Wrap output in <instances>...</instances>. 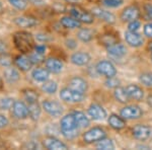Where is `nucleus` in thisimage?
<instances>
[{
  "instance_id": "1",
  "label": "nucleus",
  "mask_w": 152,
  "mask_h": 150,
  "mask_svg": "<svg viewBox=\"0 0 152 150\" xmlns=\"http://www.w3.org/2000/svg\"><path fill=\"white\" fill-rule=\"evenodd\" d=\"M60 128L62 135L68 140H73L78 136V126L77 122L73 113L65 115L60 121Z\"/></svg>"
},
{
  "instance_id": "2",
  "label": "nucleus",
  "mask_w": 152,
  "mask_h": 150,
  "mask_svg": "<svg viewBox=\"0 0 152 150\" xmlns=\"http://www.w3.org/2000/svg\"><path fill=\"white\" fill-rule=\"evenodd\" d=\"M13 42L14 45L18 48L19 52L26 54V53H31V51H34L35 49V42H34L33 36L28 31H18L14 34L13 37Z\"/></svg>"
},
{
  "instance_id": "3",
  "label": "nucleus",
  "mask_w": 152,
  "mask_h": 150,
  "mask_svg": "<svg viewBox=\"0 0 152 150\" xmlns=\"http://www.w3.org/2000/svg\"><path fill=\"white\" fill-rule=\"evenodd\" d=\"M59 97H60L61 100L68 102V104H76V102H80L84 100L83 93L76 91V90L70 87L62 88L59 92Z\"/></svg>"
},
{
  "instance_id": "4",
  "label": "nucleus",
  "mask_w": 152,
  "mask_h": 150,
  "mask_svg": "<svg viewBox=\"0 0 152 150\" xmlns=\"http://www.w3.org/2000/svg\"><path fill=\"white\" fill-rule=\"evenodd\" d=\"M42 108L46 113L51 116L53 118H58L61 117L63 115L64 109H63L62 105L60 102H56V100H46L42 102Z\"/></svg>"
},
{
  "instance_id": "5",
  "label": "nucleus",
  "mask_w": 152,
  "mask_h": 150,
  "mask_svg": "<svg viewBox=\"0 0 152 150\" xmlns=\"http://www.w3.org/2000/svg\"><path fill=\"white\" fill-rule=\"evenodd\" d=\"M107 137V133L102 128L100 127H94L89 129L83 134V141L85 143L91 144L94 142H99L102 139Z\"/></svg>"
},
{
  "instance_id": "6",
  "label": "nucleus",
  "mask_w": 152,
  "mask_h": 150,
  "mask_svg": "<svg viewBox=\"0 0 152 150\" xmlns=\"http://www.w3.org/2000/svg\"><path fill=\"white\" fill-rule=\"evenodd\" d=\"M70 14L75 18L76 19L83 23H92L94 20V15L92 14V12H88L84 9H82L81 7L78 6H72L70 8Z\"/></svg>"
},
{
  "instance_id": "7",
  "label": "nucleus",
  "mask_w": 152,
  "mask_h": 150,
  "mask_svg": "<svg viewBox=\"0 0 152 150\" xmlns=\"http://www.w3.org/2000/svg\"><path fill=\"white\" fill-rule=\"evenodd\" d=\"M95 70L96 72L100 75H104L107 78L109 77H114L117 75V69L115 67V65L111 61L107 60H102L95 66Z\"/></svg>"
},
{
  "instance_id": "8",
  "label": "nucleus",
  "mask_w": 152,
  "mask_h": 150,
  "mask_svg": "<svg viewBox=\"0 0 152 150\" xmlns=\"http://www.w3.org/2000/svg\"><path fill=\"white\" fill-rule=\"evenodd\" d=\"M12 115L18 120H26L29 117L28 105L23 100H14V104L11 108Z\"/></svg>"
},
{
  "instance_id": "9",
  "label": "nucleus",
  "mask_w": 152,
  "mask_h": 150,
  "mask_svg": "<svg viewBox=\"0 0 152 150\" xmlns=\"http://www.w3.org/2000/svg\"><path fill=\"white\" fill-rule=\"evenodd\" d=\"M120 115H121L125 120H136L142 117L143 112H142V110L140 109V107L135 105H126L125 108H123V109L121 110Z\"/></svg>"
},
{
  "instance_id": "10",
  "label": "nucleus",
  "mask_w": 152,
  "mask_h": 150,
  "mask_svg": "<svg viewBox=\"0 0 152 150\" xmlns=\"http://www.w3.org/2000/svg\"><path fill=\"white\" fill-rule=\"evenodd\" d=\"M43 145L46 149L49 150H66L68 146L64 142L60 141L58 138L54 136H48L43 140Z\"/></svg>"
},
{
  "instance_id": "11",
  "label": "nucleus",
  "mask_w": 152,
  "mask_h": 150,
  "mask_svg": "<svg viewBox=\"0 0 152 150\" xmlns=\"http://www.w3.org/2000/svg\"><path fill=\"white\" fill-rule=\"evenodd\" d=\"M3 78L8 84H14V83L18 82L20 80L19 69L18 67H13V66L5 67L3 71Z\"/></svg>"
},
{
  "instance_id": "12",
  "label": "nucleus",
  "mask_w": 152,
  "mask_h": 150,
  "mask_svg": "<svg viewBox=\"0 0 152 150\" xmlns=\"http://www.w3.org/2000/svg\"><path fill=\"white\" fill-rule=\"evenodd\" d=\"M45 66L46 68L50 71V73L54 74H59L63 71L64 68V63L60 59L56 57H49L45 60Z\"/></svg>"
},
{
  "instance_id": "13",
  "label": "nucleus",
  "mask_w": 152,
  "mask_h": 150,
  "mask_svg": "<svg viewBox=\"0 0 152 150\" xmlns=\"http://www.w3.org/2000/svg\"><path fill=\"white\" fill-rule=\"evenodd\" d=\"M132 135L134 136V138L144 141V140H147L150 137L151 129L150 127L146 126V125H136V126L132 128Z\"/></svg>"
},
{
  "instance_id": "14",
  "label": "nucleus",
  "mask_w": 152,
  "mask_h": 150,
  "mask_svg": "<svg viewBox=\"0 0 152 150\" xmlns=\"http://www.w3.org/2000/svg\"><path fill=\"white\" fill-rule=\"evenodd\" d=\"M13 23L20 29H31L38 24V20L33 16L20 15L13 18Z\"/></svg>"
},
{
  "instance_id": "15",
  "label": "nucleus",
  "mask_w": 152,
  "mask_h": 150,
  "mask_svg": "<svg viewBox=\"0 0 152 150\" xmlns=\"http://www.w3.org/2000/svg\"><path fill=\"white\" fill-rule=\"evenodd\" d=\"M140 16V9L136 5H130L124 8L121 13V19L125 23H130Z\"/></svg>"
},
{
  "instance_id": "16",
  "label": "nucleus",
  "mask_w": 152,
  "mask_h": 150,
  "mask_svg": "<svg viewBox=\"0 0 152 150\" xmlns=\"http://www.w3.org/2000/svg\"><path fill=\"white\" fill-rule=\"evenodd\" d=\"M88 116H89L91 119L95 120V121H102L107 118V112L102 105L97 104H92L89 105L87 110Z\"/></svg>"
},
{
  "instance_id": "17",
  "label": "nucleus",
  "mask_w": 152,
  "mask_h": 150,
  "mask_svg": "<svg viewBox=\"0 0 152 150\" xmlns=\"http://www.w3.org/2000/svg\"><path fill=\"white\" fill-rule=\"evenodd\" d=\"M68 84H69L68 87L72 88V89H74L80 93H83V94L86 92V90L88 88V84H87L86 80L83 79L82 77H79V76H74V77H72L69 80Z\"/></svg>"
},
{
  "instance_id": "18",
  "label": "nucleus",
  "mask_w": 152,
  "mask_h": 150,
  "mask_svg": "<svg viewBox=\"0 0 152 150\" xmlns=\"http://www.w3.org/2000/svg\"><path fill=\"white\" fill-rule=\"evenodd\" d=\"M125 40H126L128 45H130L131 47H134V48L141 47L144 43V40H143V38H142V36L139 35L137 31H126V33H125Z\"/></svg>"
},
{
  "instance_id": "19",
  "label": "nucleus",
  "mask_w": 152,
  "mask_h": 150,
  "mask_svg": "<svg viewBox=\"0 0 152 150\" xmlns=\"http://www.w3.org/2000/svg\"><path fill=\"white\" fill-rule=\"evenodd\" d=\"M14 65L20 71L26 72V71H29L31 69L34 64L31 61L28 56H26L23 54V55H18L14 58Z\"/></svg>"
},
{
  "instance_id": "20",
  "label": "nucleus",
  "mask_w": 152,
  "mask_h": 150,
  "mask_svg": "<svg viewBox=\"0 0 152 150\" xmlns=\"http://www.w3.org/2000/svg\"><path fill=\"white\" fill-rule=\"evenodd\" d=\"M91 12L94 16L102 19V20L107 23H116V16H115L112 12L104 10V9L100 8V7H94V8L91 9Z\"/></svg>"
},
{
  "instance_id": "21",
  "label": "nucleus",
  "mask_w": 152,
  "mask_h": 150,
  "mask_svg": "<svg viewBox=\"0 0 152 150\" xmlns=\"http://www.w3.org/2000/svg\"><path fill=\"white\" fill-rule=\"evenodd\" d=\"M126 92L130 100H142L144 97V90L137 84H129L125 87Z\"/></svg>"
},
{
  "instance_id": "22",
  "label": "nucleus",
  "mask_w": 152,
  "mask_h": 150,
  "mask_svg": "<svg viewBox=\"0 0 152 150\" xmlns=\"http://www.w3.org/2000/svg\"><path fill=\"white\" fill-rule=\"evenodd\" d=\"M70 61L76 66H85L89 63L90 55L85 52H75L71 55Z\"/></svg>"
},
{
  "instance_id": "23",
  "label": "nucleus",
  "mask_w": 152,
  "mask_h": 150,
  "mask_svg": "<svg viewBox=\"0 0 152 150\" xmlns=\"http://www.w3.org/2000/svg\"><path fill=\"white\" fill-rule=\"evenodd\" d=\"M50 77V71L47 68L38 67L31 71V78L37 82H45Z\"/></svg>"
},
{
  "instance_id": "24",
  "label": "nucleus",
  "mask_w": 152,
  "mask_h": 150,
  "mask_svg": "<svg viewBox=\"0 0 152 150\" xmlns=\"http://www.w3.org/2000/svg\"><path fill=\"white\" fill-rule=\"evenodd\" d=\"M60 23L63 28L68 29H80L81 28V23L78 19L73 18L72 15H65L60 19Z\"/></svg>"
},
{
  "instance_id": "25",
  "label": "nucleus",
  "mask_w": 152,
  "mask_h": 150,
  "mask_svg": "<svg viewBox=\"0 0 152 150\" xmlns=\"http://www.w3.org/2000/svg\"><path fill=\"white\" fill-rule=\"evenodd\" d=\"M107 123L113 129L115 130H122L126 127V121L122 116H118L116 114L110 115L109 119H107Z\"/></svg>"
},
{
  "instance_id": "26",
  "label": "nucleus",
  "mask_w": 152,
  "mask_h": 150,
  "mask_svg": "<svg viewBox=\"0 0 152 150\" xmlns=\"http://www.w3.org/2000/svg\"><path fill=\"white\" fill-rule=\"evenodd\" d=\"M107 53H109L111 56H113V57L121 58L127 54V48L123 45V44L116 43V44H114V45L107 47Z\"/></svg>"
},
{
  "instance_id": "27",
  "label": "nucleus",
  "mask_w": 152,
  "mask_h": 150,
  "mask_svg": "<svg viewBox=\"0 0 152 150\" xmlns=\"http://www.w3.org/2000/svg\"><path fill=\"white\" fill-rule=\"evenodd\" d=\"M28 113H29V118H31L33 121L37 122L41 117L42 113V105H39V102H33V104H28Z\"/></svg>"
},
{
  "instance_id": "28",
  "label": "nucleus",
  "mask_w": 152,
  "mask_h": 150,
  "mask_svg": "<svg viewBox=\"0 0 152 150\" xmlns=\"http://www.w3.org/2000/svg\"><path fill=\"white\" fill-rule=\"evenodd\" d=\"M94 31L90 29H84L80 28V29L77 33V38L83 43H88L94 39Z\"/></svg>"
},
{
  "instance_id": "29",
  "label": "nucleus",
  "mask_w": 152,
  "mask_h": 150,
  "mask_svg": "<svg viewBox=\"0 0 152 150\" xmlns=\"http://www.w3.org/2000/svg\"><path fill=\"white\" fill-rule=\"evenodd\" d=\"M73 115H74L75 120L79 128H86L89 126V119H88V117H86L84 113L80 112V110H74Z\"/></svg>"
},
{
  "instance_id": "30",
  "label": "nucleus",
  "mask_w": 152,
  "mask_h": 150,
  "mask_svg": "<svg viewBox=\"0 0 152 150\" xmlns=\"http://www.w3.org/2000/svg\"><path fill=\"white\" fill-rule=\"evenodd\" d=\"M42 90L48 94H54L58 90V83L55 80H47L42 84Z\"/></svg>"
},
{
  "instance_id": "31",
  "label": "nucleus",
  "mask_w": 152,
  "mask_h": 150,
  "mask_svg": "<svg viewBox=\"0 0 152 150\" xmlns=\"http://www.w3.org/2000/svg\"><path fill=\"white\" fill-rule=\"evenodd\" d=\"M114 97L118 102H121V104H126V102H128L130 100L128 94H127V92H126V89H125L124 87H120V86L115 88Z\"/></svg>"
},
{
  "instance_id": "32",
  "label": "nucleus",
  "mask_w": 152,
  "mask_h": 150,
  "mask_svg": "<svg viewBox=\"0 0 152 150\" xmlns=\"http://www.w3.org/2000/svg\"><path fill=\"white\" fill-rule=\"evenodd\" d=\"M23 92V98L28 105L38 102L39 94L36 90L31 89V88H28V89H24Z\"/></svg>"
},
{
  "instance_id": "33",
  "label": "nucleus",
  "mask_w": 152,
  "mask_h": 150,
  "mask_svg": "<svg viewBox=\"0 0 152 150\" xmlns=\"http://www.w3.org/2000/svg\"><path fill=\"white\" fill-rule=\"evenodd\" d=\"M13 63L14 59H12V57L7 52L0 54V66L1 67H9V66H12Z\"/></svg>"
},
{
  "instance_id": "34",
  "label": "nucleus",
  "mask_w": 152,
  "mask_h": 150,
  "mask_svg": "<svg viewBox=\"0 0 152 150\" xmlns=\"http://www.w3.org/2000/svg\"><path fill=\"white\" fill-rule=\"evenodd\" d=\"M96 148L97 149H102V150H113L115 148V145H114V143H113V141L111 139L104 138V139L100 140V141L97 142Z\"/></svg>"
},
{
  "instance_id": "35",
  "label": "nucleus",
  "mask_w": 152,
  "mask_h": 150,
  "mask_svg": "<svg viewBox=\"0 0 152 150\" xmlns=\"http://www.w3.org/2000/svg\"><path fill=\"white\" fill-rule=\"evenodd\" d=\"M8 3L18 10H26L28 8V1L26 0H7Z\"/></svg>"
},
{
  "instance_id": "36",
  "label": "nucleus",
  "mask_w": 152,
  "mask_h": 150,
  "mask_svg": "<svg viewBox=\"0 0 152 150\" xmlns=\"http://www.w3.org/2000/svg\"><path fill=\"white\" fill-rule=\"evenodd\" d=\"M99 40H100V43H102L104 46L107 47V48L117 43V39L115 38L114 36H112L111 34H110V35L109 34H107V35H102L100 37Z\"/></svg>"
},
{
  "instance_id": "37",
  "label": "nucleus",
  "mask_w": 152,
  "mask_h": 150,
  "mask_svg": "<svg viewBox=\"0 0 152 150\" xmlns=\"http://www.w3.org/2000/svg\"><path fill=\"white\" fill-rule=\"evenodd\" d=\"M28 57L31 59V62H33L34 65L40 64L42 62H44V60H45V55L36 52V51H31V52L28 54Z\"/></svg>"
},
{
  "instance_id": "38",
  "label": "nucleus",
  "mask_w": 152,
  "mask_h": 150,
  "mask_svg": "<svg viewBox=\"0 0 152 150\" xmlns=\"http://www.w3.org/2000/svg\"><path fill=\"white\" fill-rule=\"evenodd\" d=\"M14 104V100L11 97H2L0 100V110H10Z\"/></svg>"
},
{
  "instance_id": "39",
  "label": "nucleus",
  "mask_w": 152,
  "mask_h": 150,
  "mask_svg": "<svg viewBox=\"0 0 152 150\" xmlns=\"http://www.w3.org/2000/svg\"><path fill=\"white\" fill-rule=\"evenodd\" d=\"M139 80L142 84L146 85V86L152 87V72H144L142 73L139 77Z\"/></svg>"
},
{
  "instance_id": "40",
  "label": "nucleus",
  "mask_w": 152,
  "mask_h": 150,
  "mask_svg": "<svg viewBox=\"0 0 152 150\" xmlns=\"http://www.w3.org/2000/svg\"><path fill=\"white\" fill-rule=\"evenodd\" d=\"M124 3V0H102V5L110 7V8H116L121 6Z\"/></svg>"
},
{
  "instance_id": "41",
  "label": "nucleus",
  "mask_w": 152,
  "mask_h": 150,
  "mask_svg": "<svg viewBox=\"0 0 152 150\" xmlns=\"http://www.w3.org/2000/svg\"><path fill=\"white\" fill-rule=\"evenodd\" d=\"M105 86L109 87V88H116L120 85V80L116 78V76L114 77H109L107 79V81L104 82Z\"/></svg>"
},
{
  "instance_id": "42",
  "label": "nucleus",
  "mask_w": 152,
  "mask_h": 150,
  "mask_svg": "<svg viewBox=\"0 0 152 150\" xmlns=\"http://www.w3.org/2000/svg\"><path fill=\"white\" fill-rule=\"evenodd\" d=\"M141 26V23L139 20L135 19V20H132L130 21L129 24H128V31H138L139 29Z\"/></svg>"
},
{
  "instance_id": "43",
  "label": "nucleus",
  "mask_w": 152,
  "mask_h": 150,
  "mask_svg": "<svg viewBox=\"0 0 152 150\" xmlns=\"http://www.w3.org/2000/svg\"><path fill=\"white\" fill-rule=\"evenodd\" d=\"M36 39L38 40L39 42H41V43H47V42L51 41L52 39L50 38V36L46 35V34L44 33H39L36 35Z\"/></svg>"
},
{
  "instance_id": "44",
  "label": "nucleus",
  "mask_w": 152,
  "mask_h": 150,
  "mask_svg": "<svg viewBox=\"0 0 152 150\" xmlns=\"http://www.w3.org/2000/svg\"><path fill=\"white\" fill-rule=\"evenodd\" d=\"M9 125V120L5 115L0 114V130L4 129Z\"/></svg>"
},
{
  "instance_id": "45",
  "label": "nucleus",
  "mask_w": 152,
  "mask_h": 150,
  "mask_svg": "<svg viewBox=\"0 0 152 150\" xmlns=\"http://www.w3.org/2000/svg\"><path fill=\"white\" fill-rule=\"evenodd\" d=\"M144 35L152 39V23H148L144 26Z\"/></svg>"
},
{
  "instance_id": "46",
  "label": "nucleus",
  "mask_w": 152,
  "mask_h": 150,
  "mask_svg": "<svg viewBox=\"0 0 152 150\" xmlns=\"http://www.w3.org/2000/svg\"><path fill=\"white\" fill-rule=\"evenodd\" d=\"M65 45L68 49L73 50V49H75L76 47H77V42L75 40H73V39H67V40L65 41Z\"/></svg>"
},
{
  "instance_id": "47",
  "label": "nucleus",
  "mask_w": 152,
  "mask_h": 150,
  "mask_svg": "<svg viewBox=\"0 0 152 150\" xmlns=\"http://www.w3.org/2000/svg\"><path fill=\"white\" fill-rule=\"evenodd\" d=\"M144 12H145L147 18L152 19V3H146L144 5Z\"/></svg>"
},
{
  "instance_id": "48",
  "label": "nucleus",
  "mask_w": 152,
  "mask_h": 150,
  "mask_svg": "<svg viewBox=\"0 0 152 150\" xmlns=\"http://www.w3.org/2000/svg\"><path fill=\"white\" fill-rule=\"evenodd\" d=\"M46 50H47V46L44 45V44H39V45H36L35 49H34V51H36V52H38L40 54H43V55H45Z\"/></svg>"
},
{
  "instance_id": "49",
  "label": "nucleus",
  "mask_w": 152,
  "mask_h": 150,
  "mask_svg": "<svg viewBox=\"0 0 152 150\" xmlns=\"http://www.w3.org/2000/svg\"><path fill=\"white\" fill-rule=\"evenodd\" d=\"M7 52V44L3 40L0 39V54H3Z\"/></svg>"
},
{
  "instance_id": "50",
  "label": "nucleus",
  "mask_w": 152,
  "mask_h": 150,
  "mask_svg": "<svg viewBox=\"0 0 152 150\" xmlns=\"http://www.w3.org/2000/svg\"><path fill=\"white\" fill-rule=\"evenodd\" d=\"M147 102H148V105L152 108V94L149 95L148 98H147Z\"/></svg>"
},
{
  "instance_id": "51",
  "label": "nucleus",
  "mask_w": 152,
  "mask_h": 150,
  "mask_svg": "<svg viewBox=\"0 0 152 150\" xmlns=\"http://www.w3.org/2000/svg\"><path fill=\"white\" fill-rule=\"evenodd\" d=\"M137 148H138V149H140V148L150 149V147H149V146H145V145H138V146H137Z\"/></svg>"
},
{
  "instance_id": "52",
  "label": "nucleus",
  "mask_w": 152,
  "mask_h": 150,
  "mask_svg": "<svg viewBox=\"0 0 152 150\" xmlns=\"http://www.w3.org/2000/svg\"><path fill=\"white\" fill-rule=\"evenodd\" d=\"M148 50H149V52L152 54V41L149 42V44H148Z\"/></svg>"
},
{
  "instance_id": "53",
  "label": "nucleus",
  "mask_w": 152,
  "mask_h": 150,
  "mask_svg": "<svg viewBox=\"0 0 152 150\" xmlns=\"http://www.w3.org/2000/svg\"><path fill=\"white\" fill-rule=\"evenodd\" d=\"M66 2H68V3H77L79 0H65Z\"/></svg>"
},
{
  "instance_id": "54",
  "label": "nucleus",
  "mask_w": 152,
  "mask_h": 150,
  "mask_svg": "<svg viewBox=\"0 0 152 150\" xmlns=\"http://www.w3.org/2000/svg\"><path fill=\"white\" fill-rule=\"evenodd\" d=\"M3 9H4V7H3V4H2V2L0 1V13H1V12L3 11Z\"/></svg>"
},
{
  "instance_id": "55",
  "label": "nucleus",
  "mask_w": 152,
  "mask_h": 150,
  "mask_svg": "<svg viewBox=\"0 0 152 150\" xmlns=\"http://www.w3.org/2000/svg\"><path fill=\"white\" fill-rule=\"evenodd\" d=\"M26 1H37V0H26Z\"/></svg>"
},
{
  "instance_id": "56",
  "label": "nucleus",
  "mask_w": 152,
  "mask_h": 150,
  "mask_svg": "<svg viewBox=\"0 0 152 150\" xmlns=\"http://www.w3.org/2000/svg\"><path fill=\"white\" fill-rule=\"evenodd\" d=\"M151 60H152V54H151Z\"/></svg>"
}]
</instances>
